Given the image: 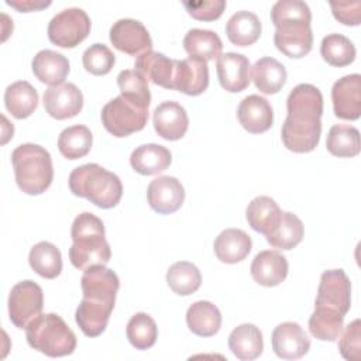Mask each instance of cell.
Instances as JSON below:
<instances>
[{
  "label": "cell",
  "mask_w": 361,
  "mask_h": 361,
  "mask_svg": "<svg viewBox=\"0 0 361 361\" xmlns=\"http://www.w3.org/2000/svg\"><path fill=\"white\" fill-rule=\"evenodd\" d=\"M275 47L289 58H302L310 52L313 32L310 24H288L276 28Z\"/></svg>",
  "instance_id": "21"
},
{
  "label": "cell",
  "mask_w": 361,
  "mask_h": 361,
  "mask_svg": "<svg viewBox=\"0 0 361 361\" xmlns=\"http://www.w3.org/2000/svg\"><path fill=\"white\" fill-rule=\"evenodd\" d=\"M213 248L221 262L237 264L250 254L252 241L241 228H226L216 237Z\"/></svg>",
  "instance_id": "23"
},
{
  "label": "cell",
  "mask_w": 361,
  "mask_h": 361,
  "mask_svg": "<svg viewBox=\"0 0 361 361\" xmlns=\"http://www.w3.org/2000/svg\"><path fill=\"white\" fill-rule=\"evenodd\" d=\"M117 85L120 94L128 102L148 109L151 103V92L148 87V80L135 69H124L117 76Z\"/></svg>",
  "instance_id": "41"
},
{
  "label": "cell",
  "mask_w": 361,
  "mask_h": 361,
  "mask_svg": "<svg viewBox=\"0 0 361 361\" xmlns=\"http://www.w3.org/2000/svg\"><path fill=\"white\" fill-rule=\"evenodd\" d=\"M31 68L39 82L51 86L63 83L71 69L68 58L52 49H42L37 52L31 62Z\"/></svg>",
  "instance_id": "24"
},
{
  "label": "cell",
  "mask_w": 361,
  "mask_h": 361,
  "mask_svg": "<svg viewBox=\"0 0 361 361\" xmlns=\"http://www.w3.org/2000/svg\"><path fill=\"white\" fill-rule=\"evenodd\" d=\"M303 233L305 228L302 220L290 212H282L279 221L265 237L275 248L292 250L302 241Z\"/></svg>",
  "instance_id": "35"
},
{
  "label": "cell",
  "mask_w": 361,
  "mask_h": 361,
  "mask_svg": "<svg viewBox=\"0 0 361 361\" xmlns=\"http://www.w3.org/2000/svg\"><path fill=\"white\" fill-rule=\"evenodd\" d=\"M16 182L27 195H41L45 192L54 178L51 154L41 145L27 142L18 145L11 152Z\"/></svg>",
  "instance_id": "3"
},
{
  "label": "cell",
  "mask_w": 361,
  "mask_h": 361,
  "mask_svg": "<svg viewBox=\"0 0 361 361\" xmlns=\"http://www.w3.org/2000/svg\"><path fill=\"white\" fill-rule=\"evenodd\" d=\"M82 62L89 73L100 76L111 71L116 62V55L107 45L96 42L85 49L82 55Z\"/></svg>",
  "instance_id": "45"
},
{
  "label": "cell",
  "mask_w": 361,
  "mask_h": 361,
  "mask_svg": "<svg viewBox=\"0 0 361 361\" xmlns=\"http://www.w3.org/2000/svg\"><path fill=\"white\" fill-rule=\"evenodd\" d=\"M327 151L338 158H351L360 152V131L347 124H334L326 140Z\"/></svg>",
  "instance_id": "37"
},
{
  "label": "cell",
  "mask_w": 361,
  "mask_h": 361,
  "mask_svg": "<svg viewBox=\"0 0 361 361\" xmlns=\"http://www.w3.org/2000/svg\"><path fill=\"white\" fill-rule=\"evenodd\" d=\"M320 54L331 66H347L355 59V47L350 38L343 34H329L322 39Z\"/></svg>",
  "instance_id": "40"
},
{
  "label": "cell",
  "mask_w": 361,
  "mask_h": 361,
  "mask_svg": "<svg viewBox=\"0 0 361 361\" xmlns=\"http://www.w3.org/2000/svg\"><path fill=\"white\" fill-rule=\"evenodd\" d=\"M114 48L128 55H141L152 48V39L144 24L134 18H120L110 28Z\"/></svg>",
  "instance_id": "11"
},
{
  "label": "cell",
  "mask_w": 361,
  "mask_h": 361,
  "mask_svg": "<svg viewBox=\"0 0 361 361\" xmlns=\"http://www.w3.org/2000/svg\"><path fill=\"white\" fill-rule=\"evenodd\" d=\"M126 334L133 347L137 350H147L152 347L158 337V327L155 320L144 312L135 313L127 323Z\"/></svg>",
  "instance_id": "42"
},
{
  "label": "cell",
  "mask_w": 361,
  "mask_h": 361,
  "mask_svg": "<svg viewBox=\"0 0 361 361\" xmlns=\"http://www.w3.org/2000/svg\"><path fill=\"white\" fill-rule=\"evenodd\" d=\"M30 267L42 278L54 279L62 271L61 251L49 241H39L31 247L28 254Z\"/></svg>",
  "instance_id": "36"
},
{
  "label": "cell",
  "mask_w": 361,
  "mask_h": 361,
  "mask_svg": "<svg viewBox=\"0 0 361 361\" xmlns=\"http://www.w3.org/2000/svg\"><path fill=\"white\" fill-rule=\"evenodd\" d=\"M44 306V293L34 281H21L16 283L8 295V316L18 329H25L31 320L41 314Z\"/></svg>",
  "instance_id": "8"
},
{
  "label": "cell",
  "mask_w": 361,
  "mask_h": 361,
  "mask_svg": "<svg viewBox=\"0 0 361 361\" xmlns=\"http://www.w3.org/2000/svg\"><path fill=\"white\" fill-rule=\"evenodd\" d=\"M166 282L176 295L188 296L199 289L202 275L195 264L189 261H178L166 271Z\"/></svg>",
  "instance_id": "39"
},
{
  "label": "cell",
  "mask_w": 361,
  "mask_h": 361,
  "mask_svg": "<svg viewBox=\"0 0 361 361\" xmlns=\"http://www.w3.org/2000/svg\"><path fill=\"white\" fill-rule=\"evenodd\" d=\"M227 38L238 47L254 44L261 35V21L258 16L248 10L235 11L226 24Z\"/></svg>",
  "instance_id": "31"
},
{
  "label": "cell",
  "mask_w": 361,
  "mask_h": 361,
  "mask_svg": "<svg viewBox=\"0 0 361 361\" xmlns=\"http://www.w3.org/2000/svg\"><path fill=\"white\" fill-rule=\"evenodd\" d=\"M271 343L275 354L283 360H298L307 354L310 348L309 336L295 322L278 324L272 331Z\"/></svg>",
  "instance_id": "14"
},
{
  "label": "cell",
  "mask_w": 361,
  "mask_h": 361,
  "mask_svg": "<svg viewBox=\"0 0 361 361\" xmlns=\"http://www.w3.org/2000/svg\"><path fill=\"white\" fill-rule=\"evenodd\" d=\"M172 162L171 151L159 144H142L130 155V164L140 175H155L165 171Z\"/></svg>",
  "instance_id": "25"
},
{
  "label": "cell",
  "mask_w": 361,
  "mask_h": 361,
  "mask_svg": "<svg viewBox=\"0 0 361 361\" xmlns=\"http://www.w3.org/2000/svg\"><path fill=\"white\" fill-rule=\"evenodd\" d=\"M322 134V124L305 126L285 120L281 130L283 145L293 152H310L313 151Z\"/></svg>",
  "instance_id": "34"
},
{
  "label": "cell",
  "mask_w": 361,
  "mask_h": 361,
  "mask_svg": "<svg viewBox=\"0 0 361 361\" xmlns=\"http://www.w3.org/2000/svg\"><path fill=\"white\" fill-rule=\"evenodd\" d=\"M104 128L114 137H127L145 127L148 109H142L118 94L107 102L100 113Z\"/></svg>",
  "instance_id": "5"
},
{
  "label": "cell",
  "mask_w": 361,
  "mask_h": 361,
  "mask_svg": "<svg viewBox=\"0 0 361 361\" xmlns=\"http://www.w3.org/2000/svg\"><path fill=\"white\" fill-rule=\"evenodd\" d=\"M93 142V135L86 126L76 124L61 131L58 137V149L68 159L85 157Z\"/></svg>",
  "instance_id": "38"
},
{
  "label": "cell",
  "mask_w": 361,
  "mask_h": 361,
  "mask_svg": "<svg viewBox=\"0 0 361 361\" xmlns=\"http://www.w3.org/2000/svg\"><path fill=\"white\" fill-rule=\"evenodd\" d=\"M288 116L285 120L313 126L322 124L323 114V96L319 87L310 83H299L295 86L286 99Z\"/></svg>",
  "instance_id": "9"
},
{
  "label": "cell",
  "mask_w": 361,
  "mask_h": 361,
  "mask_svg": "<svg viewBox=\"0 0 361 361\" xmlns=\"http://www.w3.org/2000/svg\"><path fill=\"white\" fill-rule=\"evenodd\" d=\"M183 48L190 58L212 61L221 55L223 44L220 37L212 30L192 28L183 37Z\"/></svg>",
  "instance_id": "30"
},
{
  "label": "cell",
  "mask_w": 361,
  "mask_h": 361,
  "mask_svg": "<svg viewBox=\"0 0 361 361\" xmlns=\"http://www.w3.org/2000/svg\"><path fill=\"white\" fill-rule=\"evenodd\" d=\"M271 21L276 28L288 24H310L312 13L302 0H278L271 8Z\"/></svg>",
  "instance_id": "43"
},
{
  "label": "cell",
  "mask_w": 361,
  "mask_h": 361,
  "mask_svg": "<svg viewBox=\"0 0 361 361\" xmlns=\"http://www.w3.org/2000/svg\"><path fill=\"white\" fill-rule=\"evenodd\" d=\"M334 114L343 120H357L361 114V76L351 73L340 78L331 87Z\"/></svg>",
  "instance_id": "13"
},
{
  "label": "cell",
  "mask_w": 361,
  "mask_h": 361,
  "mask_svg": "<svg viewBox=\"0 0 361 361\" xmlns=\"http://www.w3.org/2000/svg\"><path fill=\"white\" fill-rule=\"evenodd\" d=\"M250 61L245 55L226 52L217 58L216 69L221 87L227 92H243L250 85Z\"/></svg>",
  "instance_id": "18"
},
{
  "label": "cell",
  "mask_w": 361,
  "mask_h": 361,
  "mask_svg": "<svg viewBox=\"0 0 361 361\" xmlns=\"http://www.w3.org/2000/svg\"><path fill=\"white\" fill-rule=\"evenodd\" d=\"M25 337L34 350L48 357L69 355L76 348V336L56 313L38 314L25 327Z\"/></svg>",
  "instance_id": "4"
},
{
  "label": "cell",
  "mask_w": 361,
  "mask_h": 361,
  "mask_svg": "<svg viewBox=\"0 0 361 361\" xmlns=\"http://www.w3.org/2000/svg\"><path fill=\"white\" fill-rule=\"evenodd\" d=\"M6 109L16 118H27L38 106V92L27 80H17L4 92Z\"/></svg>",
  "instance_id": "32"
},
{
  "label": "cell",
  "mask_w": 361,
  "mask_h": 361,
  "mask_svg": "<svg viewBox=\"0 0 361 361\" xmlns=\"http://www.w3.org/2000/svg\"><path fill=\"white\" fill-rule=\"evenodd\" d=\"M104 235V224L97 216L89 212L78 214L71 228L73 243L69 248V259L72 265L82 271L94 265H106L111 250Z\"/></svg>",
  "instance_id": "1"
},
{
  "label": "cell",
  "mask_w": 361,
  "mask_h": 361,
  "mask_svg": "<svg viewBox=\"0 0 361 361\" xmlns=\"http://www.w3.org/2000/svg\"><path fill=\"white\" fill-rule=\"evenodd\" d=\"M338 350L343 358L348 361L361 360V323L360 319L353 320L343 331L338 340Z\"/></svg>",
  "instance_id": "46"
},
{
  "label": "cell",
  "mask_w": 361,
  "mask_h": 361,
  "mask_svg": "<svg viewBox=\"0 0 361 361\" xmlns=\"http://www.w3.org/2000/svg\"><path fill=\"white\" fill-rule=\"evenodd\" d=\"M68 183L75 196L85 197L102 209L117 206L123 195L120 178L99 164H85L75 168Z\"/></svg>",
  "instance_id": "2"
},
{
  "label": "cell",
  "mask_w": 361,
  "mask_h": 361,
  "mask_svg": "<svg viewBox=\"0 0 361 361\" xmlns=\"http://www.w3.org/2000/svg\"><path fill=\"white\" fill-rule=\"evenodd\" d=\"M288 259L276 250L259 251L250 267L252 279L262 286H276L288 275Z\"/></svg>",
  "instance_id": "20"
},
{
  "label": "cell",
  "mask_w": 361,
  "mask_h": 361,
  "mask_svg": "<svg viewBox=\"0 0 361 361\" xmlns=\"http://www.w3.org/2000/svg\"><path fill=\"white\" fill-rule=\"evenodd\" d=\"M285 66L272 56H262L252 65V80L264 94L278 93L286 82Z\"/></svg>",
  "instance_id": "29"
},
{
  "label": "cell",
  "mask_w": 361,
  "mask_h": 361,
  "mask_svg": "<svg viewBox=\"0 0 361 361\" xmlns=\"http://www.w3.org/2000/svg\"><path fill=\"white\" fill-rule=\"evenodd\" d=\"M281 213L282 210L272 197L257 196L248 203L245 217L252 230L267 235L279 221Z\"/></svg>",
  "instance_id": "33"
},
{
  "label": "cell",
  "mask_w": 361,
  "mask_h": 361,
  "mask_svg": "<svg viewBox=\"0 0 361 361\" xmlns=\"http://www.w3.org/2000/svg\"><path fill=\"white\" fill-rule=\"evenodd\" d=\"M6 3L14 8H17L18 11L23 13H28V11H35V10H41L45 8L51 4V1H42V0H6Z\"/></svg>",
  "instance_id": "49"
},
{
  "label": "cell",
  "mask_w": 361,
  "mask_h": 361,
  "mask_svg": "<svg viewBox=\"0 0 361 361\" xmlns=\"http://www.w3.org/2000/svg\"><path fill=\"white\" fill-rule=\"evenodd\" d=\"M186 11L196 20L213 21L219 18L224 8V0H202V1H182Z\"/></svg>",
  "instance_id": "47"
},
{
  "label": "cell",
  "mask_w": 361,
  "mask_h": 361,
  "mask_svg": "<svg viewBox=\"0 0 361 361\" xmlns=\"http://www.w3.org/2000/svg\"><path fill=\"white\" fill-rule=\"evenodd\" d=\"M240 124L251 134H259L272 127L274 110L269 102L258 94L244 97L237 109Z\"/></svg>",
  "instance_id": "19"
},
{
  "label": "cell",
  "mask_w": 361,
  "mask_h": 361,
  "mask_svg": "<svg viewBox=\"0 0 361 361\" xmlns=\"http://www.w3.org/2000/svg\"><path fill=\"white\" fill-rule=\"evenodd\" d=\"M209 86V66L206 61L196 58L175 59L173 89L189 96L203 93Z\"/></svg>",
  "instance_id": "16"
},
{
  "label": "cell",
  "mask_w": 361,
  "mask_h": 361,
  "mask_svg": "<svg viewBox=\"0 0 361 361\" xmlns=\"http://www.w3.org/2000/svg\"><path fill=\"white\" fill-rule=\"evenodd\" d=\"M351 306V282L343 269H329L320 276L314 310L343 314Z\"/></svg>",
  "instance_id": "6"
},
{
  "label": "cell",
  "mask_w": 361,
  "mask_h": 361,
  "mask_svg": "<svg viewBox=\"0 0 361 361\" xmlns=\"http://www.w3.org/2000/svg\"><path fill=\"white\" fill-rule=\"evenodd\" d=\"M147 199L152 210L161 214H169L183 204L185 189L176 178L162 175L149 182Z\"/></svg>",
  "instance_id": "15"
},
{
  "label": "cell",
  "mask_w": 361,
  "mask_h": 361,
  "mask_svg": "<svg viewBox=\"0 0 361 361\" xmlns=\"http://www.w3.org/2000/svg\"><path fill=\"white\" fill-rule=\"evenodd\" d=\"M83 298L104 303L114 309L116 296L120 288L117 274L104 265H94L85 269L80 278Z\"/></svg>",
  "instance_id": "10"
},
{
  "label": "cell",
  "mask_w": 361,
  "mask_h": 361,
  "mask_svg": "<svg viewBox=\"0 0 361 361\" xmlns=\"http://www.w3.org/2000/svg\"><path fill=\"white\" fill-rule=\"evenodd\" d=\"M186 323L192 333L200 337L214 336L221 326V313L209 300L192 303L186 312Z\"/></svg>",
  "instance_id": "28"
},
{
  "label": "cell",
  "mask_w": 361,
  "mask_h": 361,
  "mask_svg": "<svg viewBox=\"0 0 361 361\" xmlns=\"http://www.w3.org/2000/svg\"><path fill=\"white\" fill-rule=\"evenodd\" d=\"M344 316L314 310L309 317V330L322 341H336L343 331Z\"/></svg>",
  "instance_id": "44"
},
{
  "label": "cell",
  "mask_w": 361,
  "mask_h": 361,
  "mask_svg": "<svg viewBox=\"0 0 361 361\" xmlns=\"http://www.w3.org/2000/svg\"><path fill=\"white\" fill-rule=\"evenodd\" d=\"M90 32V18L83 8L69 7L55 14L48 24V38L61 48L79 45Z\"/></svg>",
  "instance_id": "7"
},
{
  "label": "cell",
  "mask_w": 361,
  "mask_h": 361,
  "mask_svg": "<svg viewBox=\"0 0 361 361\" xmlns=\"http://www.w3.org/2000/svg\"><path fill=\"white\" fill-rule=\"evenodd\" d=\"M330 7L336 20L345 25H358L361 17V3H336L330 1Z\"/></svg>",
  "instance_id": "48"
},
{
  "label": "cell",
  "mask_w": 361,
  "mask_h": 361,
  "mask_svg": "<svg viewBox=\"0 0 361 361\" xmlns=\"http://www.w3.org/2000/svg\"><path fill=\"white\" fill-rule=\"evenodd\" d=\"M154 128L159 137L176 141L180 140L189 127V117L183 106L178 102L166 100L158 104L152 114Z\"/></svg>",
  "instance_id": "17"
},
{
  "label": "cell",
  "mask_w": 361,
  "mask_h": 361,
  "mask_svg": "<svg viewBox=\"0 0 361 361\" xmlns=\"http://www.w3.org/2000/svg\"><path fill=\"white\" fill-rule=\"evenodd\" d=\"M228 347L231 353L241 361L258 358L264 350L261 330L252 323L237 326L228 336Z\"/></svg>",
  "instance_id": "26"
},
{
  "label": "cell",
  "mask_w": 361,
  "mask_h": 361,
  "mask_svg": "<svg viewBox=\"0 0 361 361\" xmlns=\"http://www.w3.org/2000/svg\"><path fill=\"white\" fill-rule=\"evenodd\" d=\"M134 66L137 72L154 85L165 89H173L175 59H169L164 54L151 49L138 55Z\"/></svg>",
  "instance_id": "22"
},
{
  "label": "cell",
  "mask_w": 361,
  "mask_h": 361,
  "mask_svg": "<svg viewBox=\"0 0 361 361\" xmlns=\"http://www.w3.org/2000/svg\"><path fill=\"white\" fill-rule=\"evenodd\" d=\"M45 111L56 118L65 120L75 117L83 107V94L79 87L71 82L49 86L42 97Z\"/></svg>",
  "instance_id": "12"
},
{
  "label": "cell",
  "mask_w": 361,
  "mask_h": 361,
  "mask_svg": "<svg viewBox=\"0 0 361 361\" xmlns=\"http://www.w3.org/2000/svg\"><path fill=\"white\" fill-rule=\"evenodd\" d=\"M111 310L113 307L104 303L82 298L75 312V320L85 336L97 337L106 330Z\"/></svg>",
  "instance_id": "27"
}]
</instances>
